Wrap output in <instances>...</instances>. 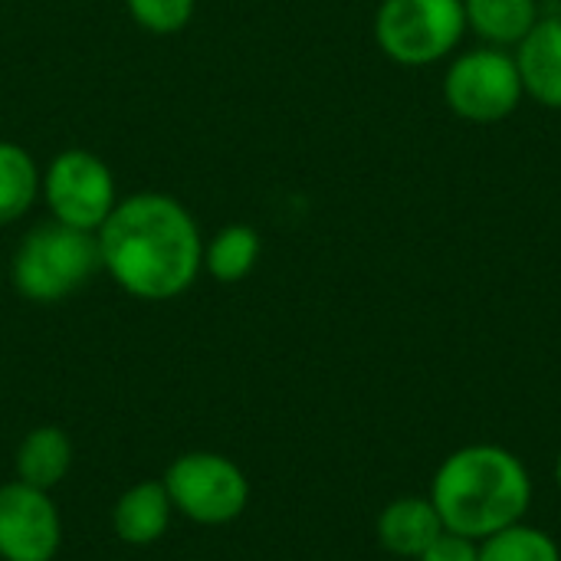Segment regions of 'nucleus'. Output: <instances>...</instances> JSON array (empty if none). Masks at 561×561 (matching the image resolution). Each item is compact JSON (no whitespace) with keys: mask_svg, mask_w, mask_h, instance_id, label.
<instances>
[{"mask_svg":"<svg viewBox=\"0 0 561 561\" xmlns=\"http://www.w3.org/2000/svg\"><path fill=\"white\" fill-rule=\"evenodd\" d=\"M95 237L102 270L145 302L184 296L204 270L201 227L171 194L141 191L118 201Z\"/></svg>","mask_w":561,"mask_h":561,"instance_id":"1","label":"nucleus"},{"mask_svg":"<svg viewBox=\"0 0 561 561\" xmlns=\"http://www.w3.org/2000/svg\"><path fill=\"white\" fill-rule=\"evenodd\" d=\"M431 503L447 533L473 542L523 523L533 503L529 470L516 454L496 444H473L454 450L434 473Z\"/></svg>","mask_w":561,"mask_h":561,"instance_id":"2","label":"nucleus"},{"mask_svg":"<svg viewBox=\"0 0 561 561\" xmlns=\"http://www.w3.org/2000/svg\"><path fill=\"white\" fill-rule=\"evenodd\" d=\"M99 270H102L99 237L49 220L23 237L10 266V279L23 299L49 306L85 289Z\"/></svg>","mask_w":561,"mask_h":561,"instance_id":"3","label":"nucleus"},{"mask_svg":"<svg viewBox=\"0 0 561 561\" xmlns=\"http://www.w3.org/2000/svg\"><path fill=\"white\" fill-rule=\"evenodd\" d=\"M174 513L197 526H227L250 503V480L237 460L214 450H191L171 460L161 477Z\"/></svg>","mask_w":561,"mask_h":561,"instance_id":"4","label":"nucleus"},{"mask_svg":"<svg viewBox=\"0 0 561 561\" xmlns=\"http://www.w3.org/2000/svg\"><path fill=\"white\" fill-rule=\"evenodd\" d=\"M467 26L463 0H381L375 36L401 66H431L454 53Z\"/></svg>","mask_w":561,"mask_h":561,"instance_id":"5","label":"nucleus"},{"mask_svg":"<svg viewBox=\"0 0 561 561\" xmlns=\"http://www.w3.org/2000/svg\"><path fill=\"white\" fill-rule=\"evenodd\" d=\"M39 194L46 197L53 220L89 233H99L118 204L112 168L85 148L59 151L43 174Z\"/></svg>","mask_w":561,"mask_h":561,"instance_id":"6","label":"nucleus"},{"mask_svg":"<svg viewBox=\"0 0 561 561\" xmlns=\"http://www.w3.org/2000/svg\"><path fill=\"white\" fill-rule=\"evenodd\" d=\"M523 79L516 59L496 46L473 49L454 59L444 79L447 105L467 122H500L519 108Z\"/></svg>","mask_w":561,"mask_h":561,"instance_id":"7","label":"nucleus"},{"mask_svg":"<svg viewBox=\"0 0 561 561\" xmlns=\"http://www.w3.org/2000/svg\"><path fill=\"white\" fill-rule=\"evenodd\" d=\"M62 546V523L53 493L10 480L0 486V559L53 561Z\"/></svg>","mask_w":561,"mask_h":561,"instance_id":"8","label":"nucleus"},{"mask_svg":"<svg viewBox=\"0 0 561 561\" xmlns=\"http://www.w3.org/2000/svg\"><path fill=\"white\" fill-rule=\"evenodd\" d=\"M171 516H174V506H171L164 483L161 480H141L115 500L112 529L125 546L145 549V546H154L168 533Z\"/></svg>","mask_w":561,"mask_h":561,"instance_id":"9","label":"nucleus"},{"mask_svg":"<svg viewBox=\"0 0 561 561\" xmlns=\"http://www.w3.org/2000/svg\"><path fill=\"white\" fill-rule=\"evenodd\" d=\"M523 89L549 108H561V16L539 20L516 46Z\"/></svg>","mask_w":561,"mask_h":561,"instance_id":"10","label":"nucleus"},{"mask_svg":"<svg viewBox=\"0 0 561 561\" xmlns=\"http://www.w3.org/2000/svg\"><path fill=\"white\" fill-rule=\"evenodd\" d=\"M440 533L447 529L431 496H401L388 503L378 516V542L401 559H421Z\"/></svg>","mask_w":561,"mask_h":561,"instance_id":"11","label":"nucleus"},{"mask_svg":"<svg viewBox=\"0 0 561 561\" xmlns=\"http://www.w3.org/2000/svg\"><path fill=\"white\" fill-rule=\"evenodd\" d=\"M13 470H16L20 483L53 493L72 470V440H69V434L62 427H53V424L33 427L16 447Z\"/></svg>","mask_w":561,"mask_h":561,"instance_id":"12","label":"nucleus"},{"mask_svg":"<svg viewBox=\"0 0 561 561\" xmlns=\"http://www.w3.org/2000/svg\"><path fill=\"white\" fill-rule=\"evenodd\" d=\"M463 16L467 26H473V33L496 49L519 46L542 20L539 0H463Z\"/></svg>","mask_w":561,"mask_h":561,"instance_id":"13","label":"nucleus"},{"mask_svg":"<svg viewBox=\"0 0 561 561\" xmlns=\"http://www.w3.org/2000/svg\"><path fill=\"white\" fill-rule=\"evenodd\" d=\"M260 253L263 240L250 224H227L204 243V270L217 283H240L256 270Z\"/></svg>","mask_w":561,"mask_h":561,"instance_id":"14","label":"nucleus"},{"mask_svg":"<svg viewBox=\"0 0 561 561\" xmlns=\"http://www.w3.org/2000/svg\"><path fill=\"white\" fill-rule=\"evenodd\" d=\"M43 174L33 154L16 141H0V227L20 220L39 197Z\"/></svg>","mask_w":561,"mask_h":561,"instance_id":"15","label":"nucleus"},{"mask_svg":"<svg viewBox=\"0 0 561 561\" xmlns=\"http://www.w3.org/2000/svg\"><path fill=\"white\" fill-rule=\"evenodd\" d=\"M480 561H561V552L549 533L513 523L480 539Z\"/></svg>","mask_w":561,"mask_h":561,"instance_id":"16","label":"nucleus"},{"mask_svg":"<svg viewBox=\"0 0 561 561\" xmlns=\"http://www.w3.org/2000/svg\"><path fill=\"white\" fill-rule=\"evenodd\" d=\"M125 3L135 23L158 36L181 33L191 23L194 7H197V0H125Z\"/></svg>","mask_w":561,"mask_h":561,"instance_id":"17","label":"nucleus"},{"mask_svg":"<svg viewBox=\"0 0 561 561\" xmlns=\"http://www.w3.org/2000/svg\"><path fill=\"white\" fill-rule=\"evenodd\" d=\"M417 561H480V542L457 533H440Z\"/></svg>","mask_w":561,"mask_h":561,"instance_id":"18","label":"nucleus"},{"mask_svg":"<svg viewBox=\"0 0 561 561\" xmlns=\"http://www.w3.org/2000/svg\"><path fill=\"white\" fill-rule=\"evenodd\" d=\"M556 483H559V490H561V454H559V463H556Z\"/></svg>","mask_w":561,"mask_h":561,"instance_id":"19","label":"nucleus"}]
</instances>
